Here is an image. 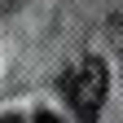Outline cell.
<instances>
[{"label":"cell","instance_id":"obj_1","mask_svg":"<svg viewBox=\"0 0 123 123\" xmlns=\"http://www.w3.org/2000/svg\"><path fill=\"white\" fill-rule=\"evenodd\" d=\"M105 88H110V70H105L101 57H84L79 66L70 70V79H66V97H70L75 114H79L84 123H97V119H101Z\"/></svg>","mask_w":123,"mask_h":123},{"label":"cell","instance_id":"obj_2","mask_svg":"<svg viewBox=\"0 0 123 123\" xmlns=\"http://www.w3.org/2000/svg\"><path fill=\"white\" fill-rule=\"evenodd\" d=\"M35 123H62V119H57V114H49V110H40V114H35Z\"/></svg>","mask_w":123,"mask_h":123},{"label":"cell","instance_id":"obj_3","mask_svg":"<svg viewBox=\"0 0 123 123\" xmlns=\"http://www.w3.org/2000/svg\"><path fill=\"white\" fill-rule=\"evenodd\" d=\"M0 123H22V119H18V114H5V119H0Z\"/></svg>","mask_w":123,"mask_h":123}]
</instances>
